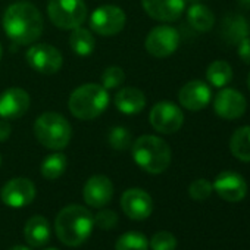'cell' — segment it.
Returning a JSON list of instances; mask_svg holds the SVG:
<instances>
[{"instance_id": "cell-1", "label": "cell", "mask_w": 250, "mask_h": 250, "mask_svg": "<svg viewBox=\"0 0 250 250\" xmlns=\"http://www.w3.org/2000/svg\"><path fill=\"white\" fill-rule=\"evenodd\" d=\"M3 30L17 44L27 46L37 42L43 34V17L40 11L28 2L12 3L3 14Z\"/></svg>"}, {"instance_id": "cell-2", "label": "cell", "mask_w": 250, "mask_h": 250, "mask_svg": "<svg viewBox=\"0 0 250 250\" xmlns=\"http://www.w3.org/2000/svg\"><path fill=\"white\" fill-rule=\"evenodd\" d=\"M94 218L88 209L80 205L63 208L55 221V229L59 240L66 246H81L91 234Z\"/></svg>"}, {"instance_id": "cell-3", "label": "cell", "mask_w": 250, "mask_h": 250, "mask_svg": "<svg viewBox=\"0 0 250 250\" xmlns=\"http://www.w3.org/2000/svg\"><path fill=\"white\" fill-rule=\"evenodd\" d=\"M136 164L149 174H162L171 164V149L165 140L156 136H142L133 146Z\"/></svg>"}, {"instance_id": "cell-4", "label": "cell", "mask_w": 250, "mask_h": 250, "mask_svg": "<svg viewBox=\"0 0 250 250\" xmlns=\"http://www.w3.org/2000/svg\"><path fill=\"white\" fill-rule=\"evenodd\" d=\"M109 104V94L107 90L94 83L84 84L75 88L68 100L69 112L83 121H90L97 118L104 112Z\"/></svg>"}, {"instance_id": "cell-5", "label": "cell", "mask_w": 250, "mask_h": 250, "mask_svg": "<svg viewBox=\"0 0 250 250\" xmlns=\"http://www.w3.org/2000/svg\"><path fill=\"white\" fill-rule=\"evenodd\" d=\"M34 136L46 149L62 150L72 137V128L65 116L56 112H46L34 122Z\"/></svg>"}, {"instance_id": "cell-6", "label": "cell", "mask_w": 250, "mask_h": 250, "mask_svg": "<svg viewBox=\"0 0 250 250\" xmlns=\"http://www.w3.org/2000/svg\"><path fill=\"white\" fill-rule=\"evenodd\" d=\"M47 15L55 27L74 30L85 21L87 6L84 0H49Z\"/></svg>"}, {"instance_id": "cell-7", "label": "cell", "mask_w": 250, "mask_h": 250, "mask_svg": "<svg viewBox=\"0 0 250 250\" xmlns=\"http://www.w3.org/2000/svg\"><path fill=\"white\" fill-rule=\"evenodd\" d=\"M125 21L127 17L121 8L115 5H103L93 11L90 17V27L96 34L110 37L122 31Z\"/></svg>"}, {"instance_id": "cell-8", "label": "cell", "mask_w": 250, "mask_h": 250, "mask_svg": "<svg viewBox=\"0 0 250 250\" xmlns=\"http://www.w3.org/2000/svg\"><path fill=\"white\" fill-rule=\"evenodd\" d=\"M149 119L158 133L174 134L183 127L184 113L172 102H159L152 107Z\"/></svg>"}, {"instance_id": "cell-9", "label": "cell", "mask_w": 250, "mask_h": 250, "mask_svg": "<svg viewBox=\"0 0 250 250\" xmlns=\"http://www.w3.org/2000/svg\"><path fill=\"white\" fill-rule=\"evenodd\" d=\"M146 50L155 58H168L180 46V34L171 25H158L146 37Z\"/></svg>"}, {"instance_id": "cell-10", "label": "cell", "mask_w": 250, "mask_h": 250, "mask_svg": "<svg viewBox=\"0 0 250 250\" xmlns=\"http://www.w3.org/2000/svg\"><path fill=\"white\" fill-rule=\"evenodd\" d=\"M27 62L28 65L44 75H52L56 74L61 68H62V55L61 52L52 46V44H34L28 49L27 55Z\"/></svg>"}, {"instance_id": "cell-11", "label": "cell", "mask_w": 250, "mask_h": 250, "mask_svg": "<svg viewBox=\"0 0 250 250\" xmlns=\"http://www.w3.org/2000/svg\"><path fill=\"white\" fill-rule=\"evenodd\" d=\"M246 97L235 88H222L213 100L215 113L225 121H235L246 112Z\"/></svg>"}, {"instance_id": "cell-12", "label": "cell", "mask_w": 250, "mask_h": 250, "mask_svg": "<svg viewBox=\"0 0 250 250\" xmlns=\"http://www.w3.org/2000/svg\"><path fill=\"white\" fill-rule=\"evenodd\" d=\"M124 213L134 221H143L152 215L153 200L150 194L142 188H130L121 197Z\"/></svg>"}, {"instance_id": "cell-13", "label": "cell", "mask_w": 250, "mask_h": 250, "mask_svg": "<svg viewBox=\"0 0 250 250\" xmlns=\"http://www.w3.org/2000/svg\"><path fill=\"white\" fill-rule=\"evenodd\" d=\"M2 200L11 208H24L36 197V186L28 178H14L2 188Z\"/></svg>"}, {"instance_id": "cell-14", "label": "cell", "mask_w": 250, "mask_h": 250, "mask_svg": "<svg viewBox=\"0 0 250 250\" xmlns=\"http://www.w3.org/2000/svg\"><path fill=\"white\" fill-rule=\"evenodd\" d=\"M212 186L213 190L218 193V196L227 202H240L247 194L246 180L234 171L221 172L215 178Z\"/></svg>"}, {"instance_id": "cell-15", "label": "cell", "mask_w": 250, "mask_h": 250, "mask_svg": "<svg viewBox=\"0 0 250 250\" xmlns=\"http://www.w3.org/2000/svg\"><path fill=\"white\" fill-rule=\"evenodd\" d=\"M30 96L25 90L12 87L0 94V118L3 119H18L30 107Z\"/></svg>"}, {"instance_id": "cell-16", "label": "cell", "mask_w": 250, "mask_h": 250, "mask_svg": "<svg viewBox=\"0 0 250 250\" xmlns=\"http://www.w3.org/2000/svg\"><path fill=\"white\" fill-rule=\"evenodd\" d=\"M210 99H212L210 87L200 80H194L184 84L178 93V100L181 106L188 110L205 109L209 104Z\"/></svg>"}, {"instance_id": "cell-17", "label": "cell", "mask_w": 250, "mask_h": 250, "mask_svg": "<svg viewBox=\"0 0 250 250\" xmlns=\"http://www.w3.org/2000/svg\"><path fill=\"white\" fill-rule=\"evenodd\" d=\"M84 200L91 208H103L106 206L113 196L112 181L106 175H93L87 180L83 188Z\"/></svg>"}, {"instance_id": "cell-18", "label": "cell", "mask_w": 250, "mask_h": 250, "mask_svg": "<svg viewBox=\"0 0 250 250\" xmlns=\"http://www.w3.org/2000/svg\"><path fill=\"white\" fill-rule=\"evenodd\" d=\"M142 6L146 14L161 22L177 21L186 8L184 0H142Z\"/></svg>"}, {"instance_id": "cell-19", "label": "cell", "mask_w": 250, "mask_h": 250, "mask_svg": "<svg viewBox=\"0 0 250 250\" xmlns=\"http://www.w3.org/2000/svg\"><path fill=\"white\" fill-rule=\"evenodd\" d=\"M249 33L250 28L243 15L229 14L222 20L221 34H222V40L228 46H237L241 40L249 37Z\"/></svg>"}, {"instance_id": "cell-20", "label": "cell", "mask_w": 250, "mask_h": 250, "mask_svg": "<svg viewBox=\"0 0 250 250\" xmlns=\"http://www.w3.org/2000/svg\"><path fill=\"white\" fill-rule=\"evenodd\" d=\"M115 106L125 115H136L146 106L145 93L136 87H124L115 96Z\"/></svg>"}, {"instance_id": "cell-21", "label": "cell", "mask_w": 250, "mask_h": 250, "mask_svg": "<svg viewBox=\"0 0 250 250\" xmlns=\"http://www.w3.org/2000/svg\"><path fill=\"white\" fill-rule=\"evenodd\" d=\"M24 237L27 243H30L33 247H43L50 240L49 221L42 215H36L30 218L24 227Z\"/></svg>"}, {"instance_id": "cell-22", "label": "cell", "mask_w": 250, "mask_h": 250, "mask_svg": "<svg viewBox=\"0 0 250 250\" xmlns=\"http://www.w3.org/2000/svg\"><path fill=\"white\" fill-rule=\"evenodd\" d=\"M187 21L194 30L205 33L213 28L215 15L208 6L202 3H193L187 11Z\"/></svg>"}, {"instance_id": "cell-23", "label": "cell", "mask_w": 250, "mask_h": 250, "mask_svg": "<svg viewBox=\"0 0 250 250\" xmlns=\"http://www.w3.org/2000/svg\"><path fill=\"white\" fill-rule=\"evenodd\" d=\"M229 150L238 161L250 162V125L237 128L229 139Z\"/></svg>"}, {"instance_id": "cell-24", "label": "cell", "mask_w": 250, "mask_h": 250, "mask_svg": "<svg viewBox=\"0 0 250 250\" xmlns=\"http://www.w3.org/2000/svg\"><path fill=\"white\" fill-rule=\"evenodd\" d=\"M69 46L78 56H88L94 50L96 40H94L91 31H88L87 28H83V27H77L72 30V33L69 36Z\"/></svg>"}, {"instance_id": "cell-25", "label": "cell", "mask_w": 250, "mask_h": 250, "mask_svg": "<svg viewBox=\"0 0 250 250\" xmlns=\"http://www.w3.org/2000/svg\"><path fill=\"white\" fill-rule=\"evenodd\" d=\"M206 78L213 87L222 88L232 80V68L227 61H213L206 69Z\"/></svg>"}, {"instance_id": "cell-26", "label": "cell", "mask_w": 250, "mask_h": 250, "mask_svg": "<svg viewBox=\"0 0 250 250\" xmlns=\"http://www.w3.org/2000/svg\"><path fill=\"white\" fill-rule=\"evenodd\" d=\"M66 158L62 153L49 155L42 164V175L47 180H58L66 169Z\"/></svg>"}, {"instance_id": "cell-27", "label": "cell", "mask_w": 250, "mask_h": 250, "mask_svg": "<svg viewBox=\"0 0 250 250\" xmlns=\"http://www.w3.org/2000/svg\"><path fill=\"white\" fill-rule=\"evenodd\" d=\"M147 249H149L147 238L136 231L122 234L115 244V250H147Z\"/></svg>"}, {"instance_id": "cell-28", "label": "cell", "mask_w": 250, "mask_h": 250, "mask_svg": "<svg viewBox=\"0 0 250 250\" xmlns=\"http://www.w3.org/2000/svg\"><path fill=\"white\" fill-rule=\"evenodd\" d=\"M109 146L115 150H127L133 146V136L125 127H113L107 134Z\"/></svg>"}, {"instance_id": "cell-29", "label": "cell", "mask_w": 250, "mask_h": 250, "mask_svg": "<svg viewBox=\"0 0 250 250\" xmlns=\"http://www.w3.org/2000/svg\"><path fill=\"white\" fill-rule=\"evenodd\" d=\"M124 81H125V72L119 66H110V68L104 69L102 74V85L106 90L116 88V87L122 85Z\"/></svg>"}, {"instance_id": "cell-30", "label": "cell", "mask_w": 250, "mask_h": 250, "mask_svg": "<svg viewBox=\"0 0 250 250\" xmlns=\"http://www.w3.org/2000/svg\"><path fill=\"white\" fill-rule=\"evenodd\" d=\"M213 191V186L210 181L205 180V178H199V180H194L190 187H188V194L193 200H206L208 197H210Z\"/></svg>"}, {"instance_id": "cell-31", "label": "cell", "mask_w": 250, "mask_h": 250, "mask_svg": "<svg viewBox=\"0 0 250 250\" xmlns=\"http://www.w3.org/2000/svg\"><path fill=\"white\" fill-rule=\"evenodd\" d=\"M149 246L152 250H175L177 238L169 231H159L152 237Z\"/></svg>"}, {"instance_id": "cell-32", "label": "cell", "mask_w": 250, "mask_h": 250, "mask_svg": "<svg viewBox=\"0 0 250 250\" xmlns=\"http://www.w3.org/2000/svg\"><path fill=\"white\" fill-rule=\"evenodd\" d=\"M93 218H94V224H96L97 227L103 228V229H109V228L115 227V224H116V221H118L116 213H115L113 210H110V209H103V210H100V212H99L96 216H93Z\"/></svg>"}, {"instance_id": "cell-33", "label": "cell", "mask_w": 250, "mask_h": 250, "mask_svg": "<svg viewBox=\"0 0 250 250\" xmlns=\"http://www.w3.org/2000/svg\"><path fill=\"white\" fill-rule=\"evenodd\" d=\"M237 53H238V56H240V59L244 62V63H247V65H250V37H246L244 40H241L238 44H237Z\"/></svg>"}, {"instance_id": "cell-34", "label": "cell", "mask_w": 250, "mask_h": 250, "mask_svg": "<svg viewBox=\"0 0 250 250\" xmlns=\"http://www.w3.org/2000/svg\"><path fill=\"white\" fill-rule=\"evenodd\" d=\"M11 131H12V128H11L9 121L0 118V143L6 142L11 137Z\"/></svg>"}, {"instance_id": "cell-35", "label": "cell", "mask_w": 250, "mask_h": 250, "mask_svg": "<svg viewBox=\"0 0 250 250\" xmlns=\"http://www.w3.org/2000/svg\"><path fill=\"white\" fill-rule=\"evenodd\" d=\"M240 5L246 9H250V0H238Z\"/></svg>"}, {"instance_id": "cell-36", "label": "cell", "mask_w": 250, "mask_h": 250, "mask_svg": "<svg viewBox=\"0 0 250 250\" xmlns=\"http://www.w3.org/2000/svg\"><path fill=\"white\" fill-rule=\"evenodd\" d=\"M9 250H31V249H28V247H25V246H14V247H11Z\"/></svg>"}, {"instance_id": "cell-37", "label": "cell", "mask_w": 250, "mask_h": 250, "mask_svg": "<svg viewBox=\"0 0 250 250\" xmlns=\"http://www.w3.org/2000/svg\"><path fill=\"white\" fill-rule=\"evenodd\" d=\"M184 2H186V3H191V5H193V3H199L200 0H184Z\"/></svg>"}, {"instance_id": "cell-38", "label": "cell", "mask_w": 250, "mask_h": 250, "mask_svg": "<svg viewBox=\"0 0 250 250\" xmlns=\"http://www.w3.org/2000/svg\"><path fill=\"white\" fill-rule=\"evenodd\" d=\"M247 85H249V88H250V72H249V75H247Z\"/></svg>"}, {"instance_id": "cell-39", "label": "cell", "mask_w": 250, "mask_h": 250, "mask_svg": "<svg viewBox=\"0 0 250 250\" xmlns=\"http://www.w3.org/2000/svg\"><path fill=\"white\" fill-rule=\"evenodd\" d=\"M2 53H3L2 52V44H0V59H2Z\"/></svg>"}, {"instance_id": "cell-40", "label": "cell", "mask_w": 250, "mask_h": 250, "mask_svg": "<svg viewBox=\"0 0 250 250\" xmlns=\"http://www.w3.org/2000/svg\"><path fill=\"white\" fill-rule=\"evenodd\" d=\"M46 250H59V249H55V247H50V249H46Z\"/></svg>"}, {"instance_id": "cell-41", "label": "cell", "mask_w": 250, "mask_h": 250, "mask_svg": "<svg viewBox=\"0 0 250 250\" xmlns=\"http://www.w3.org/2000/svg\"><path fill=\"white\" fill-rule=\"evenodd\" d=\"M0 165H2V156H0Z\"/></svg>"}]
</instances>
